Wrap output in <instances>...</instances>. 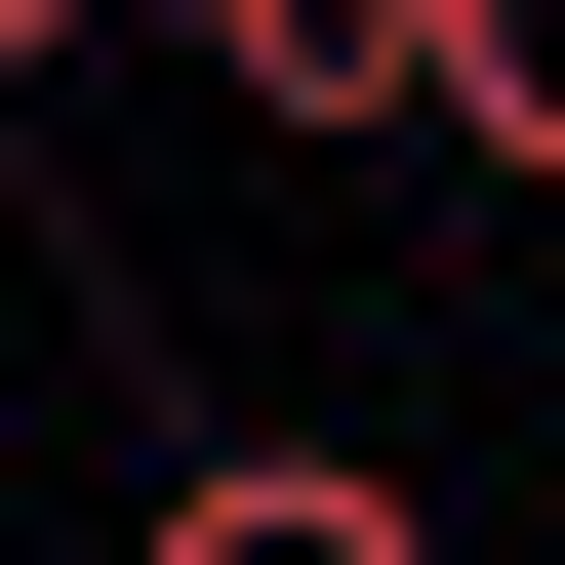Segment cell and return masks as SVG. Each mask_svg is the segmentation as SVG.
I'll use <instances>...</instances> for the list:
<instances>
[{
  "label": "cell",
  "mask_w": 565,
  "mask_h": 565,
  "mask_svg": "<svg viewBox=\"0 0 565 565\" xmlns=\"http://www.w3.org/2000/svg\"><path fill=\"white\" fill-rule=\"evenodd\" d=\"M202 82H243L282 162H404V121H445V0H202Z\"/></svg>",
  "instance_id": "cell-1"
},
{
  "label": "cell",
  "mask_w": 565,
  "mask_h": 565,
  "mask_svg": "<svg viewBox=\"0 0 565 565\" xmlns=\"http://www.w3.org/2000/svg\"><path fill=\"white\" fill-rule=\"evenodd\" d=\"M41 41H82V0H0V82H41Z\"/></svg>",
  "instance_id": "cell-4"
},
{
  "label": "cell",
  "mask_w": 565,
  "mask_h": 565,
  "mask_svg": "<svg viewBox=\"0 0 565 565\" xmlns=\"http://www.w3.org/2000/svg\"><path fill=\"white\" fill-rule=\"evenodd\" d=\"M445 162H525V202H565V0H445Z\"/></svg>",
  "instance_id": "cell-3"
},
{
  "label": "cell",
  "mask_w": 565,
  "mask_h": 565,
  "mask_svg": "<svg viewBox=\"0 0 565 565\" xmlns=\"http://www.w3.org/2000/svg\"><path fill=\"white\" fill-rule=\"evenodd\" d=\"M121 565H445V525H404L364 445H162V484H121Z\"/></svg>",
  "instance_id": "cell-2"
}]
</instances>
